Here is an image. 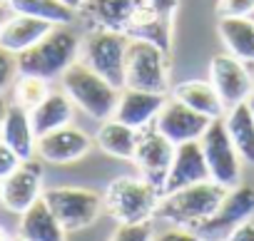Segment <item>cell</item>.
<instances>
[{
    "mask_svg": "<svg viewBox=\"0 0 254 241\" xmlns=\"http://www.w3.org/2000/svg\"><path fill=\"white\" fill-rule=\"evenodd\" d=\"M80 40L82 38L70 25H55L45 38L18 55V72L35 75L48 82L63 77V72L80 60Z\"/></svg>",
    "mask_w": 254,
    "mask_h": 241,
    "instance_id": "obj_1",
    "label": "cell"
},
{
    "mask_svg": "<svg viewBox=\"0 0 254 241\" xmlns=\"http://www.w3.org/2000/svg\"><path fill=\"white\" fill-rule=\"evenodd\" d=\"M162 201V192L140 177H117L102 192L105 211L117 224H145L152 221Z\"/></svg>",
    "mask_w": 254,
    "mask_h": 241,
    "instance_id": "obj_2",
    "label": "cell"
},
{
    "mask_svg": "<svg viewBox=\"0 0 254 241\" xmlns=\"http://www.w3.org/2000/svg\"><path fill=\"white\" fill-rule=\"evenodd\" d=\"M60 85H63L65 95L72 99V104L77 109H82L87 117L97 119V122H102V119L115 114L120 90L115 85H110L102 75L90 70L82 60H75L63 72Z\"/></svg>",
    "mask_w": 254,
    "mask_h": 241,
    "instance_id": "obj_3",
    "label": "cell"
},
{
    "mask_svg": "<svg viewBox=\"0 0 254 241\" xmlns=\"http://www.w3.org/2000/svg\"><path fill=\"white\" fill-rule=\"evenodd\" d=\"M224 194H227L224 187H219L217 182L207 179V182L177 189L172 194H165L162 201H160L157 214L172 226L197 229L202 221H207L217 211V206H219Z\"/></svg>",
    "mask_w": 254,
    "mask_h": 241,
    "instance_id": "obj_4",
    "label": "cell"
},
{
    "mask_svg": "<svg viewBox=\"0 0 254 241\" xmlns=\"http://www.w3.org/2000/svg\"><path fill=\"white\" fill-rule=\"evenodd\" d=\"M125 87L170 95V52L155 43L130 38L125 55Z\"/></svg>",
    "mask_w": 254,
    "mask_h": 241,
    "instance_id": "obj_5",
    "label": "cell"
},
{
    "mask_svg": "<svg viewBox=\"0 0 254 241\" xmlns=\"http://www.w3.org/2000/svg\"><path fill=\"white\" fill-rule=\"evenodd\" d=\"M127 38L120 30H87L80 40V60L102 75L117 90L125 87V55H127Z\"/></svg>",
    "mask_w": 254,
    "mask_h": 241,
    "instance_id": "obj_6",
    "label": "cell"
},
{
    "mask_svg": "<svg viewBox=\"0 0 254 241\" xmlns=\"http://www.w3.org/2000/svg\"><path fill=\"white\" fill-rule=\"evenodd\" d=\"M43 199L67 234L92 226L105 211L102 194L87 187H53L43 192Z\"/></svg>",
    "mask_w": 254,
    "mask_h": 241,
    "instance_id": "obj_7",
    "label": "cell"
},
{
    "mask_svg": "<svg viewBox=\"0 0 254 241\" xmlns=\"http://www.w3.org/2000/svg\"><path fill=\"white\" fill-rule=\"evenodd\" d=\"M199 145L209 167V179L224 189L237 187L242 182V157L234 149V142L224 127V119H212Z\"/></svg>",
    "mask_w": 254,
    "mask_h": 241,
    "instance_id": "obj_8",
    "label": "cell"
},
{
    "mask_svg": "<svg viewBox=\"0 0 254 241\" xmlns=\"http://www.w3.org/2000/svg\"><path fill=\"white\" fill-rule=\"evenodd\" d=\"M249 216H254V184L239 182L237 187L227 189L217 211L207 221H202L194 231L202 236V241H224L229 231Z\"/></svg>",
    "mask_w": 254,
    "mask_h": 241,
    "instance_id": "obj_9",
    "label": "cell"
},
{
    "mask_svg": "<svg viewBox=\"0 0 254 241\" xmlns=\"http://www.w3.org/2000/svg\"><path fill=\"white\" fill-rule=\"evenodd\" d=\"M43 196V159H23L0 182V204L13 214H23Z\"/></svg>",
    "mask_w": 254,
    "mask_h": 241,
    "instance_id": "obj_10",
    "label": "cell"
},
{
    "mask_svg": "<svg viewBox=\"0 0 254 241\" xmlns=\"http://www.w3.org/2000/svg\"><path fill=\"white\" fill-rule=\"evenodd\" d=\"M172 159H175V145L155 125L140 130L132 162L140 169V174L147 182H152L160 192L165 189V179H167V172L172 167Z\"/></svg>",
    "mask_w": 254,
    "mask_h": 241,
    "instance_id": "obj_11",
    "label": "cell"
},
{
    "mask_svg": "<svg viewBox=\"0 0 254 241\" xmlns=\"http://www.w3.org/2000/svg\"><path fill=\"white\" fill-rule=\"evenodd\" d=\"M209 82L214 85L217 95L222 97L224 107H234L239 102H247L254 92V77L247 70V62L237 60L229 52L214 55L209 62Z\"/></svg>",
    "mask_w": 254,
    "mask_h": 241,
    "instance_id": "obj_12",
    "label": "cell"
},
{
    "mask_svg": "<svg viewBox=\"0 0 254 241\" xmlns=\"http://www.w3.org/2000/svg\"><path fill=\"white\" fill-rule=\"evenodd\" d=\"M212 119L194 112L192 107H187L185 102L167 97V102L162 104L160 114L155 117V127L177 147L185 142H197L202 140V135L207 132Z\"/></svg>",
    "mask_w": 254,
    "mask_h": 241,
    "instance_id": "obj_13",
    "label": "cell"
},
{
    "mask_svg": "<svg viewBox=\"0 0 254 241\" xmlns=\"http://www.w3.org/2000/svg\"><path fill=\"white\" fill-rule=\"evenodd\" d=\"M95 140L75 127V125H65L60 130H53L43 137H38L35 142V157L43 159V162H50V164H72V162H80L82 157L90 154Z\"/></svg>",
    "mask_w": 254,
    "mask_h": 241,
    "instance_id": "obj_14",
    "label": "cell"
},
{
    "mask_svg": "<svg viewBox=\"0 0 254 241\" xmlns=\"http://www.w3.org/2000/svg\"><path fill=\"white\" fill-rule=\"evenodd\" d=\"M145 0H85L77 18L85 20L87 30H120L130 25Z\"/></svg>",
    "mask_w": 254,
    "mask_h": 241,
    "instance_id": "obj_15",
    "label": "cell"
},
{
    "mask_svg": "<svg viewBox=\"0 0 254 241\" xmlns=\"http://www.w3.org/2000/svg\"><path fill=\"white\" fill-rule=\"evenodd\" d=\"M170 95L160 92H147V90H132V87H122L117 104H115V119L130 125L135 130H145L155 125V117L160 114L162 104L167 102Z\"/></svg>",
    "mask_w": 254,
    "mask_h": 241,
    "instance_id": "obj_16",
    "label": "cell"
},
{
    "mask_svg": "<svg viewBox=\"0 0 254 241\" xmlns=\"http://www.w3.org/2000/svg\"><path fill=\"white\" fill-rule=\"evenodd\" d=\"M207 179H209V167H207V159H204V152H202L199 140H197V142L177 145V147H175L172 167H170L167 179H165L162 196H165V194H172V192H177V189H185V187L207 182Z\"/></svg>",
    "mask_w": 254,
    "mask_h": 241,
    "instance_id": "obj_17",
    "label": "cell"
},
{
    "mask_svg": "<svg viewBox=\"0 0 254 241\" xmlns=\"http://www.w3.org/2000/svg\"><path fill=\"white\" fill-rule=\"evenodd\" d=\"M72 117H75V104L65 95V90H50L43 97V102H38L30 109V122H33L35 137H43L53 130L72 125Z\"/></svg>",
    "mask_w": 254,
    "mask_h": 241,
    "instance_id": "obj_18",
    "label": "cell"
},
{
    "mask_svg": "<svg viewBox=\"0 0 254 241\" xmlns=\"http://www.w3.org/2000/svg\"><path fill=\"white\" fill-rule=\"evenodd\" d=\"M0 140H3L20 159H30L35 157V130L30 122V112L20 104H8L3 127H0Z\"/></svg>",
    "mask_w": 254,
    "mask_h": 241,
    "instance_id": "obj_19",
    "label": "cell"
},
{
    "mask_svg": "<svg viewBox=\"0 0 254 241\" xmlns=\"http://www.w3.org/2000/svg\"><path fill=\"white\" fill-rule=\"evenodd\" d=\"M18 234L25 241H65L67 236V231L63 229V224L58 221V216L43 196L20 214Z\"/></svg>",
    "mask_w": 254,
    "mask_h": 241,
    "instance_id": "obj_20",
    "label": "cell"
},
{
    "mask_svg": "<svg viewBox=\"0 0 254 241\" xmlns=\"http://www.w3.org/2000/svg\"><path fill=\"white\" fill-rule=\"evenodd\" d=\"M137 135H140V130L120 122L115 117H107L100 122L92 140H95V147L100 152H105L107 157L132 162V154H135V147H137Z\"/></svg>",
    "mask_w": 254,
    "mask_h": 241,
    "instance_id": "obj_21",
    "label": "cell"
},
{
    "mask_svg": "<svg viewBox=\"0 0 254 241\" xmlns=\"http://www.w3.org/2000/svg\"><path fill=\"white\" fill-rule=\"evenodd\" d=\"M170 97L185 102L187 107H192L194 112L209 117V119H222L227 107L222 102V97L217 95L214 85L209 80H185V82H177L172 90H170Z\"/></svg>",
    "mask_w": 254,
    "mask_h": 241,
    "instance_id": "obj_22",
    "label": "cell"
},
{
    "mask_svg": "<svg viewBox=\"0 0 254 241\" xmlns=\"http://www.w3.org/2000/svg\"><path fill=\"white\" fill-rule=\"evenodd\" d=\"M55 25L30 18V15H20V13H10V18L5 20V25L0 28V45L5 50L20 55L23 50L33 48L40 38H45Z\"/></svg>",
    "mask_w": 254,
    "mask_h": 241,
    "instance_id": "obj_23",
    "label": "cell"
},
{
    "mask_svg": "<svg viewBox=\"0 0 254 241\" xmlns=\"http://www.w3.org/2000/svg\"><path fill=\"white\" fill-rule=\"evenodd\" d=\"M217 33L229 55L254 65V20L252 18H219Z\"/></svg>",
    "mask_w": 254,
    "mask_h": 241,
    "instance_id": "obj_24",
    "label": "cell"
},
{
    "mask_svg": "<svg viewBox=\"0 0 254 241\" xmlns=\"http://www.w3.org/2000/svg\"><path fill=\"white\" fill-rule=\"evenodd\" d=\"M127 38H135V40H147L160 45L162 50L170 52L172 45V18H165L155 10L147 8V3L137 10V15L130 20V25L125 28Z\"/></svg>",
    "mask_w": 254,
    "mask_h": 241,
    "instance_id": "obj_25",
    "label": "cell"
},
{
    "mask_svg": "<svg viewBox=\"0 0 254 241\" xmlns=\"http://www.w3.org/2000/svg\"><path fill=\"white\" fill-rule=\"evenodd\" d=\"M224 127L234 142V149L239 152L242 162L254 164V114L247 102H239L224 112Z\"/></svg>",
    "mask_w": 254,
    "mask_h": 241,
    "instance_id": "obj_26",
    "label": "cell"
},
{
    "mask_svg": "<svg viewBox=\"0 0 254 241\" xmlns=\"http://www.w3.org/2000/svg\"><path fill=\"white\" fill-rule=\"evenodd\" d=\"M8 5L13 13L30 15L50 25H72L77 20V10L67 8L63 0H8Z\"/></svg>",
    "mask_w": 254,
    "mask_h": 241,
    "instance_id": "obj_27",
    "label": "cell"
},
{
    "mask_svg": "<svg viewBox=\"0 0 254 241\" xmlns=\"http://www.w3.org/2000/svg\"><path fill=\"white\" fill-rule=\"evenodd\" d=\"M13 92H15L13 102L30 112L50 92V82L43 80V77H35V75H18V80L13 82Z\"/></svg>",
    "mask_w": 254,
    "mask_h": 241,
    "instance_id": "obj_28",
    "label": "cell"
},
{
    "mask_svg": "<svg viewBox=\"0 0 254 241\" xmlns=\"http://www.w3.org/2000/svg\"><path fill=\"white\" fill-rule=\"evenodd\" d=\"M152 221L145 224H120L110 241H152Z\"/></svg>",
    "mask_w": 254,
    "mask_h": 241,
    "instance_id": "obj_29",
    "label": "cell"
},
{
    "mask_svg": "<svg viewBox=\"0 0 254 241\" xmlns=\"http://www.w3.org/2000/svg\"><path fill=\"white\" fill-rule=\"evenodd\" d=\"M18 75H20L18 72V55L0 45V95H3L8 87H13Z\"/></svg>",
    "mask_w": 254,
    "mask_h": 241,
    "instance_id": "obj_30",
    "label": "cell"
},
{
    "mask_svg": "<svg viewBox=\"0 0 254 241\" xmlns=\"http://www.w3.org/2000/svg\"><path fill=\"white\" fill-rule=\"evenodd\" d=\"M217 18H249L254 13V0H217Z\"/></svg>",
    "mask_w": 254,
    "mask_h": 241,
    "instance_id": "obj_31",
    "label": "cell"
},
{
    "mask_svg": "<svg viewBox=\"0 0 254 241\" xmlns=\"http://www.w3.org/2000/svg\"><path fill=\"white\" fill-rule=\"evenodd\" d=\"M152 241H202V236L194 229H185V226H172L170 224V229L155 234Z\"/></svg>",
    "mask_w": 254,
    "mask_h": 241,
    "instance_id": "obj_32",
    "label": "cell"
},
{
    "mask_svg": "<svg viewBox=\"0 0 254 241\" xmlns=\"http://www.w3.org/2000/svg\"><path fill=\"white\" fill-rule=\"evenodd\" d=\"M20 162H23V159H20V157H18V154L3 142V140H0V182H3V179H5V177L20 164Z\"/></svg>",
    "mask_w": 254,
    "mask_h": 241,
    "instance_id": "obj_33",
    "label": "cell"
},
{
    "mask_svg": "<svg viewBox=\"0 0 254 241\" xmlns=\"http://www.w3.org/2000/svg\"><path fill=\"white\" fill-rule=\"evenodd\" d=\"M224 241H254V216H249L239 226H234Z\"/></svg>",
    "mask_w": 254,
    "mask_h": 241,
    "instance_id": "obj_34",
    "label": "cell"
},
{
    "mask_svg": "<svg viewBox=\"0 0 254 241\" xmlns=\"http://www.w3.org/2000/svg\"><path fill=\"white\" fill-rule=\"evenodd\" d=\"M147 8L165 15V18H172L175 20V13H177V5H180V0H145Z\"/></svg>",
    "mask_w": 254,
    "mask_h": 241,
    "instance_id": "obj_35",
    "label": "cell"
},
{
    "mask_svg": "<svg viewBox=\"0 0 254 241\" xmlns=\"http://www.w3.org/2000/svg\"><path fill=\"white\" fill-rule=\"evenodd\" d=\"M10 13H13V10H10V5H8V3H0V28L5 25V20L10 18Z\"/></svg>",
    "mask_w": 254,
    "mask_h": 241,
    "instance_id": "obj_36",
    "label": "cell"
},
{
    "mask_svg": "<svg viewBox=\"0 0 254 241\" xmlns=\"http://www.w3.org/2000/svg\"><path fill=\"white\" fill-rule=\"evenodd\" d=\"M5 112H8V102H5V97L0 95V127H3V119H5Z\"/></svg>",
    "mask_w": 254,
    "mask_h": 241,
    "instance_id": "obj_37",
    "label": "cell"
},
{
    "mask_svg": "<svg viewBox=\"0 0 254 241\" xmlns=\"http://www.w3.org/2000/svg\"><path fill=\"white\" fill-rule=\"evenodd\" d=\"M63 3H65L67 8H72V10H80V8H82V3H85V0H63Z\"/></svg>",
    "mask_w": 254,
    "mask_h": 241,
    "instance_id": "obj_38",
    "label": "cell"
},
{
    "mask_svg": "<svg viewBox=\"0 0 254 241\" xmlns=\"http://www.w3.org/2000/svg\"><path fill=\"white\" fill-rule=\"evenodd\" d=\"M0 241H10V236H8V231L0 226Z\"/></svg>",
    "mask_w": 254,
    "mask_h": 241,
    "instance_id": "obj_39",
    "label": "cell"
},
{
    "mask_svg": "<svg viewBox=\"0 0 254 241\" xmlns=\"http://www.w3.org/2000/svg\"><path fill=\"white\" fill-rule=\"evenodd\" d=\"M247 104H249V109H252V114H254V92L249 95V99H247Z\"/></svg>",
    "mask_w": 254,
    "mask_h": 241,
    "instance_id": "obj_40",
    "label": "cell"
},
{
    "mask_svg": "<svg viewBox=\"0 0 254 241\" xmlns=\"http://www.w3.org/2000/svg\"><path fill=\"white\" fill-rule=\"evenodd\" d=\"M10 241H25V239H23V236L18 234V236H10Z\"/></svg>",
    "mask_w": 254,
    "mask_h": 241,
    "instance_id": "obj_41",
    "label": "cell"
},
{
    "mask_svg": "<svg viewBox=\"0 0 254 241\" xmlns=\"http://www.w3.org/2000/svg\"><path fill=\"white\" fill-rule=\"evenodd\" d=\"M249 18H252V20H254V13H252V15H249Z\"/></svg>",
    "mask_w": 254,
    "mask_h": 241,
    "instance_id": "obj_42",
    "label": "cell"
},
{
    "mask_svg": "<svg viewBox=\"0 0 254 241\" xmlns=\"http://www.w3.org/2000/svg\"><path fill=\"white\" fill-rule=\"evenodd\" d=\"M0 3H8V0H0Z\"/></svg>",
    "mask_w": 254,
    "mask_h": 241,
    "instance_id": "obj_43",
    "label": "cell"
}]
</instances>
